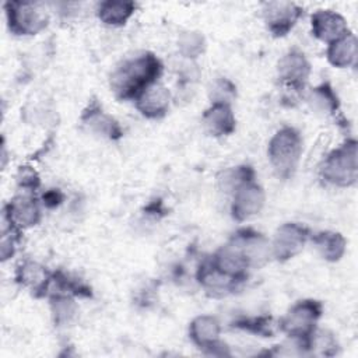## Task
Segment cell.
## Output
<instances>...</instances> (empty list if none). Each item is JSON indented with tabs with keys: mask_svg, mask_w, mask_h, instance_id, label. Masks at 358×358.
Returning <instances> with one entry per match:
<instances>
[{
	"mask_svg": "<svg viewBox=\"0 0 358 358\" xmlns=\"http://www.w3.org/2000/svg\"><path fill=\"white\" fill-rule=\"evenodd\" d=\"M310 73V64L305 55L296 49L284 55L278 63V77L285 84L298 88L303 85Z\"/></svg>",
	"mask_w": 358,
	"mask_h": 358,
	"instance_id": "cell-10",
	"label": "cell"
},
{
	"mask_svg": "<svg viewBox=\"0 0 358 358\" xmlns=\"http://www.w3.org/2000/svg\"><path fill=\"white\" fill-rule=\"evenodd\" d=\"M312 32L313 35L327 43L344 36L348 32L345 20L336 11L319 10L312 15Z\"/></svg>",
	"mask_w": 358,
	"mask_h": 358,
	"instance_id": "cell-9",
	"label": "cell"
},
{
	"mask_svg": "<svg viewBox=\"0 0 358 358\" xmlns=\"http://www.w3.org/2000/svg\"><path fill=\"white\" fill-rule=\"evenodd\" d=\"M17 280L32 291H41L43 288H48V284L50 282V275L48 270L39 263L24 262L17 270Z\"/></svg>",
	"mask_w": 358,
	"mask_h": 358,
	"instance_id": "cell-16",
	"label": "cell"
},
{
	"mask_svg": "<svg viewBox=\"0 0 358 358\" xmlns=\"http://www.w3.org/2000/svg\"><path fill=\"white\" fill-rule=\"evenodd\" d=\"M220 323L217 322L215 317L208 316V315H201L197 316L192 323H190V337L192 340L199 345L204 348H213L217 345L218 338H220Z\"/></svg>",
	"mask_w": 358,
	"mask_h": 358,
	"instance_id": "cell-14",
	"label": "cell"
},
{
	"mask_svg": "<svg viewBox=\"0 0 358 358\" xmlns=\"http://www.w3.org/2000/svg\"><path fill=\"white\" fill-rule=\"evenodd\" d=\"M162 70L161 62L151 53H143L123 62L110 76V88L116 96L130 99L157 83Z\"/></svg>",
	"mask_w": 358,
	"mask_h": 358,
	"instance_id": "cell-1",
	"label": "cell"
},
{
	"mask_svg": "<svg viewBox=\"0 0 358 358\" xmlns=\"http://www.w3.org/2000/svg\"><path fill=\"white\" fill-rule=\"evenodd\" d=\"M7 21L17 35H35L48 24L46 13L35 3H7Z\"/></svg>",
	"mask_w": 358,
	"mask_h": 358,
	"instance_id": "cell-4",
	"label": "cell"
},
{
	"mask_svg": "<svg viewBox=\"0 0 358 358\" xmlns=\"http://www.w3.org/2000/svg\"><path fill=\"white\" fill-rule=\"evenodd\" d=\"M309 103L320 113H333L337 109V96L329 84H322L310 91Z\"/></svg>",
	"mask_w": 358,
	"mask_h": 358,
	"instance_id": "cell-19",
	"label": "cell"
},
{
	"mask_svg": "<svg viewBox=\"0 0 358 358\" xmlns=\"http://www.w3.org/2000/svg\"><path fill=\"white\" fill-rule=\"evenodd\" d=\"M179 50L186 57H197L204 50V38L199 32H183L178 41Z\"/></svg>",
	"mask_w": 358,
	"mask_h": 358,
	"instance_id": "cell-20",
	"label": "cell"
},
{
	"mask_svg": "<svg viewBox=\"0 0 358 358\" xmlns=\"http://www.w3.org/2000/svg\"><path fill=\"white\" fill-rule=\"evenodd\" d=\"M264 204V192L253 180L238 186L234 190L232 217L238 221L256 215Z\"/></svg>",
	"mask_w": 358,
	"mask_h": 358,
	"instance_id": "cell-8",
	"label": "cell"
},
{
	"mask_svg": "<svg viewBox=\"0 0 358 358\" xmlns=\"http://www.w3.org/2000/svg\"><path fill=\"white\" fill-rule=\"evenodd\" d=\"M73 302L67 299V296L56 298V301L53 302V313L57 322H67L73 316Z\"/></svg>",
	"mask_w": 358,
	"mask_h": 358,
	"instance_id": "cell-22",
	"label": "cell"
},
{
	"mask_svg": "<svg viewBox=\"0 0 358 358\" xmlns=\"http://www.w3.org/2000/svg\"><path fill=\"white\" fill-rule=\"evenodd\" d=\"M263 15L268 31L275 36H284L295 25L301 8L288 1H271L264 4Z\"/></svg>",
	"mask_w": 358,
	"mask_h": 358,
	"instance_id": "cell-7",
	"label": "cell"
},
{
	"mask_svg": "<svg viewBox=\"0 0 358 358\" xmlns=\"http://www.w3.org/2000/svg\"><path fill=\"white\" fill-rule=\"evenodd\" d=\"M308 236V229L299 224L288 222L281 225L271 243L273 256L278 260H288L294 257L303 249Z\"/></svg>",
	"mask_w": 358,
	"mask_h": 358,
	"instance_id": "cell-6",
	"label": "cell"
},
{
	"mask_svg": "<svg viewBox=\"0 0 358 358\" xmlns=\"http://www.w3.org/2000/svg\"><path fill=\"white\" fill-rule=\"evenodd\" d=\"M87 122L88 124L96 130L98 133H102L105 136H109V137H113L115 134H119V127L116 124V122L109 117L108 115L102 113V110H95V112H90L88 117H87Z\"/></svg>",
	"mask_w": 358,
	"mask_h": 358,
	"instance_id": "cell-21",
	"label": "cell"
},
{
	"mask_svg": "<svg viewBox=\"0 0 358 358\" xmlns=\"http://www.w3.org/2000/svg\"><path fill=\"white\" fill-rule=\"evenodd\" d=\"M203 123L213 136H227L235 130V116L229 103L213 102L203 116Z\"/></svg>",
	"mask_w": 358,
	"mask_h": 358,
	"instance_id": "cell-13",
	"label": "cell"
},
{
	"mask_svg": "<svg viewBox=\"0 0 358 358\" xmlns=\"http://www.w3.org/2000/svg\"><path fill=\"white\" fill-rule=\"evenodd\" d=\"M134 8L131 1H103L98 7V17L106 25H122L131 17Z\"/></svg>",
	"mask_w": 358,
	"mask_h": 358,
	"instance_id": "cell-17",
	"label": "cell"
},
{
	"mask_svg": "<svg viewBox=\"0 0 358 358\" xmlns=\"http://www.w3.org/2000/svg\"><path fill=\"white\" fill-rule=\"evenodd\" d=\"M302 152V138L294 127L280 129L268 144V158L278 176L289 178Z\"/></svg>",
	"mask_w": 358,
	"mask_h": 358,
	"instance_id": "cell-2",
	"label": "cell"
},
{
	"mask_svg": "<svg viewBox=\"0 0 358 358\" xmlns=\"http://www.w3.org/2000/svg\"><path fill=\"white\" fill-rule=\"evenodd\" d=\"M7 220L14 228H28L35 225L41 218V210L36 200L31 196L21 194L14 197L7 206Z\"/></svg>",
	"mask_w": 358,
	"mask_h": 358,
	"instance_id": "cell-11",
	"label": "cell"
},
{
	"mask_svg": "<svg viewBox=\"0 0 358 358\" xmlns=\"http://www.w3.org/2000/svg\"><path fill=\"white\" fill-rule=\"evenodd\" d=\"M171 102L169 91L161 84H152L136 99L137 109L147 117H161L168 112Z\"/></svg>",
	"mask_w": 358,
	"mask_h": 358,
	"instance_id": "cell-12",
	"label": "cell"
},
{
	"mask_svg": "<svg viewBox=\"0 0 358 358\" xmlns=\"http://www.w3.org/2000/svg\"><path fill=\"white\" fill-rule=\"evenodd\" d=\"M357 143L350 140L326 158L322 175L324 180L336 186H350L357 180Z\"/></svg>",
	"mask_w": 358,
	"mask_h": 358,
	"instance_id": "cell-3",
	"label": "cell"
},
{
	"mask_svg": "<svg viewBox=\"0 0 358 358\" xmlns=\"http://www.w3.org/2000/svg\"><path fill=\"white\" fill-rule=\"evenodd\" d=\"M313 243L323 259L336 262L345 250V239L337 232H320L313 238Z\"/></svg>",
	"mask_w": 358,
	"mask_h": 358,
	"instance_id": "cell-18",
	"label": "cell"
},
{
	"mask_svg": "<svg viewBox=\"0 0 358 358\" xmlns=\"http://www.w3.org/2000/svg\"><path fill=\"white\" fill-rule=\"evenodd\" d=\"M322 313L316 301H301L294 305L281 320V329L291 337L308 338L315 331V323Z\"/></svg>",
	"mask_w": 358,
	"mask_h": 358,
	"instance_id": "cell-5",
	"label": "cell"
},
{
	"mask_svg": "<svg viewBox=\"0 0 358 358\" xmlns=\"http://www.w3.org/2000/svg\"><path fill=\"white\" fill-rule=\"evenodd\" d=\"M327 59L336 67H348L357 59V39L354 34L347 32L344 36L329 43Z\"/></svg>",
	"mask_w": 358,
	"mask_h": 358,
	"instance_id": "cell-15",
	"label": "cell"
}]
</instances>
